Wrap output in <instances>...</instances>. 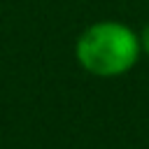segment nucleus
<instances>
[{
	"label": "nucleus",
	"instance_id": "f257e3e1",
	"mask_svg": "<svg viewBox=\"0 0 149 149\" xmlns=\"http://www.w3.org/2000/svg\"><path fill=\"white\" fill-rule=\"evenodd\" d=\"M142 56L140 33L116 19H102L86 26L74 42L77 65L102 79L130 72Z\"/></svg>",
	"mask_w": 149,
	"mask_h": 149
},
{
	"label": "nucleus",
	"instance_id": "f03ea898",
	"mask_svg": "<svg viewBox=\"0 0 149 149\" xmlns=\"http://www.w3.org/2000/svg\"><path fill=\"white\" fill-rule=\"evenodd\" d=\"M140 49L144 56H149V23H144L140 30Z\"/></svg>",
	"mask_w": 149,
	"mask_h": 149
}]
</instances>
